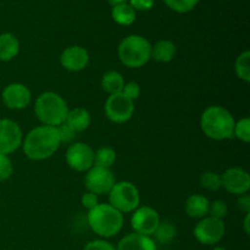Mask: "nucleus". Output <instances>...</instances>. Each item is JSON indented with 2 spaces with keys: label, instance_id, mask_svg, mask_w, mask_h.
Returning a JSON list of instances; mask_svg holds the SVG:
<instances>
[{
  "label": "nucleus",
  "instance_id": "f257e3e1",
  "mask_svg": "<svg viewBox=\"0 0 250 250\" xmlns=\"http://www.w3.org/2000/svg\"><path fill=\"white\" fill-rule=\"evenodd\" d=\"M60 137L56 127L39 126L32 129L23 141V151L31 160L49 159L60 146Z\"/></svg>",
  "mask_w": 250,
  "mask_h": 250
},
{
  "label": "nucleus",
  "instance_id": "f03ea898",
  "mask_svg": "<svg viewBox=\"0 0 250 250\" xmlns=\"http://www.w3.org/2000/svg\"><path fill=\"white\" fill-rule=\"evenodd\" d=\"M234 124L236 121L231 112L217 105L205 109L200 119V126L204 134L214 141L233 138Z\"/></svg>",
  "mask_w": 250,
  "mask_h": 250
},
{
  "label": "nucleus",
  "instance_id": "7ed1b4c3",
  "mask_svg": "<svg viewBox=\"0 0 250 250\" xmlns=\"http://www.w3.org/2000/svg\"><path fill=\"white\" fill-rule=\"evenodd\" d=\"M88 224L98 236L109 238L121 231L124 216L110 204H98L88 212Z\"/></svg>",
  "mask_w": 250,
  "mask_h": 250
},
{
  "label": "nucleus",
  "instance_id": "20e7f679",
  "mask_svg": "<svg viewBox=\"0 0 250 250\" xmlns=\"http://www.w3.org/2000/svg\"><path fill=\"white\" fill-rule=\"evenodd\" d=\"M34 111L44 126L58 127L65 124L68 107L60 95L54 92H45L37 98Z\"/></svg>",
  "mask_w": 250,
  "mask_h": 250
},
{
  "label": "nucleus",
  "instance_id": "39448f33",
  "mask_svg": "<svg viewBox=\"0 0 250 250\" xmlns=\"http://www.w3.org/2000/svg\"><path fill=\"white\" fill-rule=\"evenodd\" d=\"M151 45L148 39L137 34L126 37L120 43L117 54L125 66L138 68L146 65L150 59Z\"/></svg>",
  "mask_w": 250,
  "mask_h": 250
},
{
  "label": "nucleus",
  "instance_id": "423d86ee",
  "mask_svg": "<svg viewBox=\"0 0 250 250\" xmlns=\"http://www.w3.org/2000/svg\"><path fill=\"white\" fill-rule=\"evenodd\" d=\"M110 205L120 211L131 212L139 205V192L136 186L128 181L115 183L109 192Z\"/></svg>",
  "mask_w": 250,
  "mask_h": 250
},
{
  "label": "nucleus",
  "instance_id": "0eeeda50",
  "mask_svg": "<svg viewBox=\"0 0 250 250\" xmlns=\"http://www.w3.org/2000/svg\"><path fill=\"white\" fill-rule=\"evenodd\" d=\"M134 104L133 100L127 98L124 93L112 94L107 98L105 103V114L111 122L125 124L133 116Z\"/></svg>",
  "mask_w": 250,
  "mask_h": 250
},
{
  "label": "nucleus",
  "instance_id": "6e6552de",
  "mask_svg": "<svg viewBox=\"0 0 250 250\" xmlns=\"http://www.w3.org/2000/svg\"><path fill=\"white\" fill-rule=\"evenodd\" d=\"M115 176L110 168L92 166L85 175L84 185L90 193L106 194L115 185Z\"/></svg>",
  "mask_w": 250,
  "mask_h": 250
},
{
  "label": "nucleus",
  "instance_id": "1a4fd4ad",
  "mask_svg": "<svg viewBox=\"0 0 250 250\" xmlns=\"http://www.w3.org/2000/svg\"><path fill=\"white\" fill-rule=\"evenodd\" d=\"M226 227L222 220L207 217L203 219L194 227V237L199 243L205 246H212L222 239Z\"/></svg>",
  "mask_w": 250,
  "mask_h": 250
},
{
  "label": "nucleus",
  "instance_id": "9d476101",
  "mask_svg": "<svg viewBox=\"0 0 250 250\" xmlns=\"http://www.w3.org/2000/svg\"><path fill=\"white\" fill-rule=\"evenodd\" d=\"M66 163L72 170L84 172L94 165V151L85 143H73L66 151Z\"/></svg>",
  "mask_w": 250,
  "mask_h": 250
},
{
  "label": "nucleus",
  "instance_id": "9b49d317",
  "mask_svg": "<svg viewBox=\"0 0 250 250\" xmlns=\"http://www.w3.org/2000/svg\"><path fill=\"white\" fill-rule=\"evenodd\" d=\"M22 144V131L19 125L9 119H0V154L9 155Z\"/></svg>",
  "mask_w": 250,
  "mask_h": 250
},
{
  "label": "nucleus",
  "instance_id": "f8f14e48",
  "mask_svg": "<svg viewBox=\"0 0 250 250\" xmlns=\"http://www.w3.org/2000/svg\"><path fill=\"white\" fill-rule=\"evenodd\" d=\"M160 224V217L158 211L150 207H142L134 211L131 219V226L134 232L143 236L154 234L155 229Z\"/></svg>",
  "mask_w": 250,
  "mask_h": 250
},
{
  "label": "nucleus",
  "instance_id": "ddd939ff",
  "mask_svg": "<svg viewBox=\"0 0 250 250\" xmlns=\"http://www.w3.org/2000/svg\"><path fill=\"white\" fill-rule=\"evenodd\" d=\"M31 97V90L22 83H10L1 93L2 103L11 110H21L28 106Z\"/></svg>",
  "mask_w": 250,
  "mask_h": 250
},
{
  "label": "nucleus",
  "instance_id": "4468645a",
  "mask_svg": "<svg viewBox=\"0 0 250 250\" xmlns=\"http://www.w3.org/2000/svg\"><path fill=\"white\" fill-rule=\"evenodd\" d=\"M221 185L227 192L236 195L247 194L250 188V176L239 167H231L221 176Z\"/></svg>",
  "mask_w": 250,
  "mask_h": 250
},
{
  "label": "nucleus",
  "instance_id": "2eb2a0df",
  "mask_svg": "<svg viewBox=\"0 0 250 250\" xmlns=\"http://www.w3.org/2000/svg\"><path fill=\"white\" fill-rule=\"evenodd\" d=\"M89 61V54L83 46L72 45L66 48L61 53L60 62L65 70L71 72H78L87 67Z\"/></svg>",
  "mask_w": 250,
  "mask_h": 250
},
{
  "label": "nucleus",
  "instance_id": "dca6fc26",
  "mask_svg": "<svg viewBox=\"0 0 250 250\" xmlns=\"http://www.w3.org/2000/svg\"><path fill=\"white\" fill-rule=\"evenodd\" d=\"M116 250H158V248L149 236L131 233L120 241Z\"/></svg>",
  "mask_w": 250,
  "mask_h": 250
},
{
  "label": "nucleus",
  "instance_id": "f3484780",
  "mask_svg": "<svg viewBox=\"0 0 250 250\" xmlns=\"http://www.w3.org/2000/svg\"><path fill=\"white\" fill-rule=\"evenodd\" d=\"M65 124L72 131H75L76 133L85 131L90 125L89 112L85 109H82V107H76L73 110H68Z\"/></svg>",
  "mask_w": 250,
  "mask_h": 250
},
{
  "label": "nucleus",
  "instance_id": "a211bd4d",
  "mask_svg": "<svg viewBox=\"0 0 250 250\" xmlns=\"http://www.w3.org/2000/svg\"><path fill=\"white\" fill-rule=\"evenodd\" d=\"M20 51V42L12 33L0 34V61H11Z\"/></svg>",
  "mask_w": 250,
  "mask_h": 250
},
{
  "label": "nucleus",
  "instance_id": "6ab92c4d",
  "mask_svg": "<svg viewBox=\"0 0 250 250\" xmlns=\"http://www.w3.org/2000/svg\"><path fill=\"white\" fill-rule=\"evenodd\" d=\"M210 203L202 194H193L186 202V212L190 217H204L209 212Z\"/></svg>",
  "mask_w": 250,
  "mask_h": 250
},
{
  "label": "nucleus",
  "instance_id": "aec40b11",
  "mask_svg": "<svg viewBox=\"0 0 250 250\" xmlns=\"http://www.w3.org/2000/svg\"><path fill=\"white\" fill-rule=\"evenodd\" d=\"M176 54V46L171 41H159L151 46L150 58L158 62H170Z\"/></svg>",
  "mask_w": 250,
  "mask_h": 250
},
{
  "label": "nucleus",
  "instance_id": "412c9836",
  "mask_svg": "<svg viewBox=\"0 0 250 250\" xmlns=\"http://www.w3.org/2000/svg\"><path fill=\"white\" fill-rule=\"evenodd\" d=\"M111 16L116 23L121 26H129L136 21V10L127 2H122L112 6Z\"/></svg>",
  "mask_w": 250,
  "mask_h": 250
},
{
  "label": "nucleus",
  "instance_id": "4be33fe9",
  "mask_svg": "<svg viewBox=\"0 0 250 250\" xmlns=\"http://www.w3.org/2000/svg\"><path fill=\"white\" fill-rule=\"evenodd\" d=\"M125 81L124 77L116 71H107L104 73L102 78V87L105 92L109 93L110 95L121 93L124 89Z\"/></svg>",
  "mask_w": 250,
  "mask_h": 250
},
{
  "label": "nucleus",
  "instance_id": "5701e85b",
  "mask_svg": "<svg viewBox=\"0 0 250 250\" xmlns=\"http://www.w3.org/2000/svg\"><path fill=\"white\" fill-rule=\"evenodd\" d=\"M116 160V153L112 148L109 146H102L94 153V164L95 166L110 168L114 165Z\"/></svg>",
  "mask_w": 250,
  "mask_h": 250
},
{
  "label": "nucleus",
  "instance_id": "b1692460",
  "mask_svg": "<svg viewBox=\"0 0 250 250\" xmlns=\"http://www.w3.org/2000/svg\"><path fill=\"white\" fill-rule=\"evenodd\" d=\"M154 237H155L156 242L161 244L171 243L176 237V227L168 221L160 222L158 229L154 232Z\"/></svg>",
  "mask_w": 250,
  "mask_h": 250
},
{
  "label": "nucleus",
  "instance_id": "393cba45",
  "mask_svg": "<svg viewBox=\"0 0 250 250\" xmlns=\"http://www.w3.org/2000/svg\"><path fill=\"white\" fill-rule=\"evenodd\" d=\"M234 70L239 80L248 83L250 81V51L246 50L237 58Z\"/></svg>",
  "mask_w": 250,
  "mask_h": 250
},
{
  "label": "nucleus",
  "instance_id": "a878e982",
  "mask_svg": "<svg viewBox=\"0 0 250 250\" xmlns=\"http://www.w3.org/2000/svg\"><path fill=\"white\" fill-rule=\"evenodd\" d=\"M166 6L180 14H186L194 9L199 0H164Z\"/></svg>",
  "mask_w": 250,
  "mask_h": 250
},
{
  "label": "nucleus",
  "instance_id": "bb28decb",
  "mask_svg": "<svg viewBox=\"0 0 250 250\" xmlns=\"http://www.w3.org/2000/svg\"><path fill=\"white\" fill-rule=\"evenodd\" d=\"M200 185L203 188L208 190H217L222 187L221 185V176L216 172H211V171H208L204 172L200 177Z\"/></svg>",
  "mask_w": 250,
  "mask_h": 250
},
{
  "label": "nucleus",
  "instance_id": "cd10ccee",
  "mask_svg": "<svg viewBox=\"0 0 250 250\" xmlns=\"http://www.w3.org/2000/svg\"><path fill=\"white\" fill-rule=\"evenodd\" d=\"M233 136L241 139L244 143H249L250 142V120L248 117L239 120L238 122L234 124V131Z\"/></svg>",
  "mask_w": 250,
  "mask_h": 250
},
{
  "label": "nucleus",
  "instance_id": "c85d7f7f",
  "mask_svg": "<svg viewBox=\"0 0 250 250\" xmlns=\"http://www.w3.org/2000/svg\"><path fill=\"white\" fill-rule=\"evenodd\" d=\"M227 211H229V208H227L226 203L222 200H215L214 203L210 204L208 214H210V217L222 220L227 215Z\"/></svg>",
  "mask_w": 250,
  "mask_h": 250
},
{
  "label": "nucleus",
  "instance_id": "c756f323",
  "mask_svg": "<svg viewBox=\"0 0 250 250\" xmlns=\"http://www.w3.org/2000/svg\"><path fill=\"white\" fill-rule=\"evenodd\" d=\"M12 172H14V167H12L10 158L4 154H0V182L9 180Z\"/></svg>",
  "mask_w": 250,
  "mask_h": 250
},
{
  "label": "nucleus",
  "instance_id": "7c9ffc66",
  "mask_svg": "<svg viewBox=\"0 0 250 250\" xmlns=\"http://www.w3.org/2000/svg\"><path fill=\"white\" fill-rule=\"evenodd\" d=\"M56 128H58L61 143H70V142H72L73 139H75L76 132L72 131L66 124L60 125V126H58Z\"/></svg>",
  "mask_w": 250,
  "mask_h": 250
},
{
  "label": "nucleus",
  "instance_id": "2f4dec72",
  "mask_svg": "<svg viewBox=\"0 0 250 250\" xmlns=\"http://www.w3.org/2000/svg\"><path fill=\"white\" fill-rule=\"evenodd\" d=\"M122 93H124L127 98H129L131 100H136L138 99L139 95H141V87H139L138 83L129 82L124 85Z\"/></svg>",
  "mask_w": 250,
  "mask_h": 250
},
{
  "label": "nucleus",
  "instance_id": "473e14b6",
  "mask_svg": "<svg viewBox=\"0 0 250 250\" xmlns=\"http://www.w3.org/2000/svg\"><path fill=\"white\" fill-rule=\"evenodd\" d=\"M83 250H116V248L112 244H110L109 242L97 239V241H92L87 243V246L84 247Z\"/></svg>",
  "mask_w": 250,
  "mask_h": 250
},
{
  "label": "nucleus",
  "instance_id": "72a5a7b5",
  "mask_svg": "<svg viewBox=\"0 0 250 250\" xmlns=\"http://www.w3.org/2000/svg\"><path fill=\"white\" fill-rule=\"evenodd\" d=\"M81 203H82L83 207L88 210H92L93 208L97 207V205L99 204L97 194H94V193H90V192L84 193V194L82 195V198H81Z\"/></svg>",
  "mask_w": 250,
  "mask_h": 250
},
{
  "label": "nucleus",
  "instance_id": "f704fd0d",
  "mask_svg": "<svg viewBox=\"0 0 250 250\" xmlns=\"http://www.w3.org/2000/svg\"><path fill=\"white\" fill-rule=\"evenodd\" d=\"M129 5L138 11H146L154 6V0H129Z\"/></svg>",
  "mask_w": 250,
  "mask_h": 250
},
{
  "label": "nucleus",
  "instance_id": "c9c22d12",
  "mask_svg": "<svg viewBox=\"0 0 250 250\" xmlns=\"http://www.w3.org/2000/svg\"><path fill=\"white\" fill-rule=\"evenodd\" d=\"M238 207H239V209L243 210L246 214L250 212V197H249V194L241 195V198L238 199Z\"/></svg>",
  "mask_w": 250,
  "mask_h": 250
},
{
  "label": "nucleus",
  "instance_id": "e433bc0d",
  "mask_svg": "<svg viewBox=\"0 0 250 250\" xmlns=\"http://www.w3.org/2000/svg\"><path fill=\"white\" fill-rule=\"evenodd\" d=\"M249 219H250V214L248 212L246 216V220H244V229H246V233L249 234Z\"/></svg>",
  "mask_w": 250,
  "mask_h": 250
},
{
  "label": "nucleus",
  "instance_id": "4c0bfd02",
  "mask_svg": "<svg viewBox=\"0 0 250 250\" xmlns=\"http://www.w3.org/2000/svg\"><path fill=\"white\" fill-rule=\"evenodd\" d=\"M107 1L110 2V4L114 6V5H117V4H122V2H126V0H107Z\"/></svg>",
  "mask_w": 250,
  "mask_h": 250
},
{
  "label": "nucleus",
  "instance_id": "58836bf2",
  "mask_svg": "<svg viewBox=\"0 0 250 250\" xmlns=\"http://www.w3.org/2000/svg\"><path fill=\"white\" fill-rule=\"evenodd\" d=\"M212 250H227V249L222 248V247H216V248H214Z\"/></svg>",
  "mask_w": 250,
  "mask_h": 250
}]
</instances>
